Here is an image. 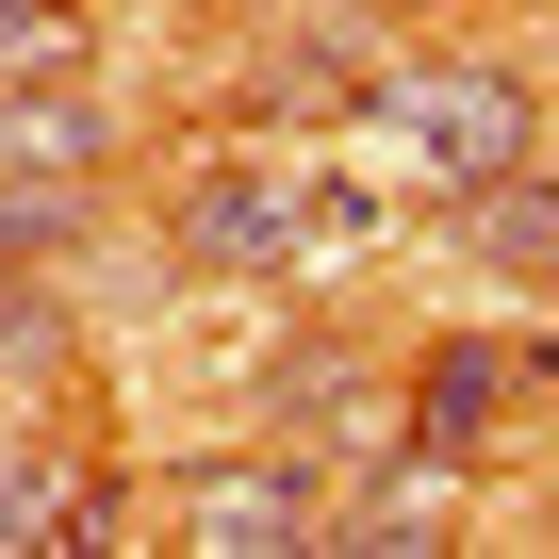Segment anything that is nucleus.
<instances>
[{
	"label": "nucleus",
	"instance_id": "obj_6",
	"mask_svg": "<svg viewBox=\"0 0 559 559\" xmlns=\"http://www.w3.org/2000/svg\"><path fill=\"white\" fill-rule=\"evenodd\" d=\"M99 148H116V116H99L83 83H0V165H50V181H99Z\"/></svg>",
	"mask_w": 559,
	"mask_h": 559
},
{
	"label": "nucleus",
	"instance_id": "obj_10",
	"mask_svg": "<svg viewBox=\"0 0 559 559\" xmlns=\"http://www.w3.org/2000/svg\"><path fill=\"white\" fill-rule=\"evenodd\" d=\"M395 17H428V0H395Z\"/></svg>",
	"mask_w": 559,
	"mask_h": 559
},
{
	"label": "nucleus",
	"instance_id": "obj_8",
	"mask_svg": "<svg viewBox=\"0 0 559 559\" xmlns=\"http://www.w3.org/2000/svg\"><path fill=\"white\" fill-rule=\"evenodd\" d=\"M83 214H99L83 181H50V165H0V263H67V247H83Z\"/></svg>",
	"mask_w": 559,
	"mask_h": 559
},
{
	"label": "nucleus",
	"instance_id": "obj_9",
	"mask_svg": "<svg viewBox=\"0 0 559 559\" xmlns=\"http://www.w3.org/2000/svg\"><path fill=\"white\" fill-rule=\"evenodd\" d=\"M67 477H83V461H0V559L67 526Z\"/></svg>",
	"mask_w": 559,
	"mask_h": 559
},
{
	"label": "nucleus",
	"instance_id": "obj_5",
	"mask_svg": "<svg viewBox=\"0 0 559 559\" xmlns=\"http://www.w3.org/2000/svg\"><path fill=\"white\" fill-rule=\"evenodd\" d=\"M493 395H510V346H428V379H412V461H428V477H444V461H477Z\"/></svg>",
	"mask_w": 559,
	"mask_h": 559
},
{
	"label": "nucleus",
	"instance_id": "obj_7",
	"mask_svg": "<svg viewBox=\"0 0 559 559\" xmlns=\"http://www.w3.org/2000/svg\"><path fill=\"white\" fill-rule=\"evenodd\" d=\"M83 67H99L83 0H0V83H83Z\"/></svg>",
	"mask_w": 559,
	"mask_h": 559
},
{
	"label": "nucleus",
	"instance_id": "obj_4",
	"mask_svg": "<svg viewBox=\"0 0 559 559\" xmlns=\"http://www.w3.org/2000/svg\"><path fill=\"white\" fill-rule=\"evenodd\" d=\"M461 263L559 280V181H543V165H477V181H461Z\"/></svg>",
	"mask_w": 559,
	"mask_h": 559
},
{
	"label": "nucleus",
	"instance_id": "obj_3",
	"mask_svg": "<svg viewBox=\"0 0 559 559\" xmlns=\"http://www.w3.org/2000/svg\"><path fill=\"white\" fill-rule=\"evenodd\" d=\"M313 198L280 181V165H198L181 181V263H297Z\"/></svg>",
	"mask_w": 559,
	"mask_h": 559
},
{
	"label": "nucleus",
	"instance_id": "obj_1",
	"mask_svg": "<svg viewBox=\"0 0 559 559\" xmlns=\"http://www.w3.org/2000/svg\"><path fill=\"white\" fill-rule=\"evenodd\" d=\"M379 116L444 165V181H477V165H526V83L510 67H477V50H444V67H395L379 83Z\"/></svg>",
	"mask_w": 559,
	"mask_h": 559
},
{
	"label": "nucleus",
	"instance_id": "obj_2",
	"mask_svg": "<svg viewBox=\"0 0 559 559\" xmlns=\"http://www.w3.org/2000/svg\"><path fill=\"white\" fill-rule=\"evenodd\" d=\"M165 543H198V559H280V543H313V461H198V493L165 510Z\"/></svg>",
	"mask_w": 559,
	"mask_h": 559
}]
</instances>
